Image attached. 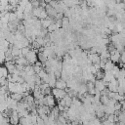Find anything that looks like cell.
<instances>
[{
    "label": "cell",
    "mask_w": 125,
    "mask_h": 125,
    "mask_svg": "<svg viewBox=\"0 0 125 125\" xmlns=\"http://www.w3.org/2000/svg\"><path fill=\"white\" fill-rule=\"evenodd\" d=\"M120 55H121V53H120L118 50L115 49L113 52L110 53L109 60H110L111 62H113L114 63H118V62H120Z\"/></svg>",
    "instance_id": "4"
},
{
    "label": "cell",
    "mask_w": 125,
    "mask_h": 125,
    "mask_svg": "<svg viewBox=\"0 0 125 125\" xmlns=\"http://www.w3.org/2000/svg\"><path fill=\"white\" fill-rule=\"evenodd\" d=\"M52 94L55 96V98H56V100L57 101H60V100H62L67 93H66V91L64 90V89H59V88H53V90H52Z\"/></svg>",
    "instance_id": "1"
},
{
    "label": "cell",
    "mask_w": 125,
    "mask_h": 125,
    "mask_svg": "<svg viewBox=\"0 0 125 125\" xmlns=\"http://www.w3.org/2000/svg\"><path fill=\"white\" fill-rule=\"evenodd\" d=\"M56 98L53 94H49V95H45L44 96V104L49 105L50 107H54L56 105Z\"/></svg>",
    "instance_id": "2"
},
{
    "label": "cell",
    "mask_w": 125,
    "mask_h": 125,
    "mask_svg": "<svg viewBox=\"0 0 125 125\" xmlns=\"http://www.w3.org/2000/svg\"><path fill=\"white\" fill-rule=\"evenodd\" d=\"M25 58H26L27 62H28L30 64H34V62L37 61V52H36V50L31 49V50L28 52V54L25 56Z\"/></svg>",
    "instance_id": "3"
},
{
    "label": "cell",
    "mask_w": 125,
    "mask_h": 125,
    "mask_svg": "<svg viewBox=\"0 0 125 125\" xmlns=\"http://www.w3.org/2000/svg\"><path fill=\"white\" fill-rule=\"evenodd\" d=\"M121 62V63H125V50L124 51H122L121 52V55H120V62Z\"/></svg>",
    "instance_id": "9"
},
{
    "label": "cell",
    "mask_w": 125,
    "mask_h": 125,
    "mask_svg": "<svg viewBox=\"0 0 125 125\" xmlns=\"http://www.w3.org/2000/svg\"><path fill=\"white\" fill-rule=\"evenodd\" d=\"M114 65H115V63L113 62H111L110 60H107L106 62H105V65L104 67V72H110L112 70V68H113Z\"/></svg>",
    "instance_id": "7"
},
{
    "label": "cell",
    "mask_w": 125,
    "mask_h": 125,
    "mask_svg": "<svg viewBox=\"0 0 125 125\" xmlns=\"http://www.w3.org/2000/svg\"><path fill=\"white\" fill-rule=\"evenodd\" d=\"M56 88H59V89H64L67 88V83L64 79H62V77L60 78H57V81H56Z\"/></svg>",
    "instance_id": "5"
},
{
    "label": "cell",
    "mask_w": 125,
    "mask_h": 125,
    "mask_svg": "<svg viewBox=\"0 0 125 125\" xmlns=\"http://www.w3.org/2000/svg\"><path fill=\"white\" fill-rule=\"evenodd\" d=\"M88 59L91 61L92 63H97V62H100L101 61V57L99 56L98 53H90L88 55Z\"/></svg>",
    "instance_id": "6"
},
{
    "label": "cell",
    "mask_w": 125,
    "mask_h": 125,
    "mask_svg": "<svg viewBox=\"0 0 125 125\" xmlns=\"http://www.w3.org/2000/svg\"><path fill=\"white\" fill-rule=\"evenodd\" d=\"M122 2H123V3H124V4H125V0H122Z\"/></svg>",
    "instance_id": "10"
},
{
    "label": "cell",
    "mask_w": 125,
    "mask_h": 125,
    "mask_svg": "<svg viewBox=\"0 0 125 125\" xmlns=\"http://www.w3.org/2000/svg\"><path fill=\"white\" fill-rule=\"evenodd\" d=\"M9 74V71L5 65H0V76L1 77H7Z\"/></svg>",
    "instance_id": "8"
}]
</instances>
